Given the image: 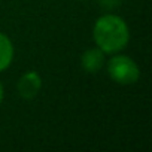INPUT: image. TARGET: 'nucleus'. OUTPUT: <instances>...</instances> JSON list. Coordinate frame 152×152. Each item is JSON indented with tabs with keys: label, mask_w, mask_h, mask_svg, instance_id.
Segmentation results:
<instances>
[{
	"label": "nucleus",
	"mask_w": 152,
	"mask_h": 152,
	"mask_svg": "<svg viewBox=\"0 0 152 152\" xmlns=\"http://www.w3.org/2000/svg\"><path fill=\"white\" fill-rule=\"evenodd\" d=\"M93 39L104 54H116L128 45L130 30L119 15L104 14L94 23Z\"/></svg>",
	"instance_id": "1"
},
{
	"label": "nucleus",
	"mask_w": 152,
	"mask_h": 152,
	"mask_svg": "<svg viewBox=\"0 0 152 152\" xmlns=\"http://www.w3.org/2000/svg\"><path fill=\"white\" fill-rule=\"evenodd\" d=\"M106 70L110 79L121 85H133L140 78L137 63L128 55H113L106 63Z\"/></svg>",
	"instance_id": "2"
},
{
	"label": "nucleus",
	"mask_w": 152,
	"mask_h": 152,
	"mask_svg": "<svg viewBox=\"0 0 152 152\" xmlns=\"http://www.w3.org/2000/svg\"><path fill=\"white\" fill-rule=\"evenodd\" d=\"M18 93L23 99H27V100H31L34 99L40 88H42V78H40V75L34 70H30V72H26L20 81H18Z\"/></svg>",
	"instance_id": "3"
},
{
	"label": "nucleus",
	"mask_w": 152,
	"mask_h": 152,
	"mask_svg": "<svg viewBox=\"0 0 152 152\" xmlns=\"http://www.w3.org/2000/svg\"><path fill=\"white\" fill-rule=\"evenodd\" d=\"M104 52L100 48H90L81 55V66L87 73H99L106 60H104Z\"/></svg>",
	"instance_id": "4"
},
{
	"label": "nucleus",
	"mask_w": 152,
	"mask_h": 152,
	"mask_svg": "<svg viewBox=\"0 0 152 152\" xmlns=\"http://www.w3.org/2000/svg\"><path fill=\"white\" fill-rule=\"evenodd\" d=\"M14 45L11 42V39L0 33V73L5 72L11 64H12V60H14Z\"/></svg>",
	"instance_id": "5"
},
{
	"label": "nucleus",
	"mask_w": 152,
	"mask_h": 152,
	"mask_svg": "<svg viewBox=\"0 0 152 152\" xmlns=\"http://www.w3.org/2000/svg\"><path fill=\"white\" fill-rule=\"evenodd\" d=\"M3 96H5V91H3V85H2V82H0V104H2V102H3Z\"/></svg>",
	"instance_id": "6"
}]
</instances>
